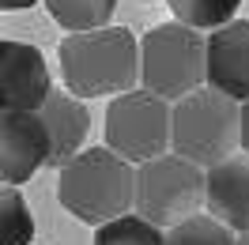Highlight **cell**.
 <instances>
[{"label":"cell","instance_id":"7c38bea8","mask_svg":"<svg viewBox=\"0 0 249 245\" xmlns=\"http://www.w3.org/2000/svg\"><path fill=\"white\" fill-rule=\"evenodd\" d=\"M49 16L57 27H64L68 34H87L109 27V16L117 8V0H46Z\"/></svg>","mask_w":249,"mask_h":245},{"label":"cell","instance_id":"2e32d148","mask_svg":"<svg viewBox=\"0 0 249 245\" xmlns=\"http://www.w3.org/2000/svg\"><path fill=\"white\" fill-rule=\"evenodd\" d=\"M234 234L215 215H189L166 230V245H234Z\"/></svg>","mask_w":249,"mask_h":245},{"label":"cell","instance_id":"52a82bcc","mask_svg":"<svg viewBox=\"0 0 249 245\" xmlns=\"http://www.w3.org/2000/svg\"><path fill=\"white\" fill-rule=\"evenodd\" d=\"M42 166H49V132L38 113L0 109V185L31 181Z\"/></svg>","mask_w":249,"mask_h":245},{"label":"cell","instance_id":"5bb4252c","mask_svg":"<svg viewBox=\"0 0 249 245\" xmlns=\"http://www.w3.org/2000/svg\"><path fill=\"white\" fill-rule=\"evenodd\" d=\"M94 245H166V234H162V227L147 223L143 215L128 211L113 223L94 227Z\"/></svg>","mask_w":249,"mask_h":245},{"label":"cell","instance_id":"7a4b0ae2","mask_svg":"<svg viewBox=\"0 0 249 245\" xmlns=\"http://www.w3.org/2000/svg\"><path fill=\"white\" fill-rule=\"evenodd\" d=\"M57 200L79 223H113L136 208V166L109 147H83L61 166Z\"/></svg>","mask_w":249,"mask_h":245},{"label":"cell","instance_id":"ac0fdd59","mask_svg":"<svg viewBox=\"0 0 249 245\" xmlns=\"http://www.w3.org/2000/svg\"><path fill=\"white\" fill-rule=\"evenodd\" d=\"M38 0H0V8L4 12H23V8H34Z\"/></svg>","mask_w":249,"mask_h":245},{"label":"cell","instance_id":"ba28073f","mask_svg":"<svg viewBox=\"0 0 249 245\" xmlns=\"http://www.w3.org/2000/svg\"><path fill=\"white\" fill-rule=\"evenodd\" d=\"M49 64L38 46L0 38V109L38 113L49 98Z\"/></svg>","mask_w":249,"mask_h":245},{"label":"cell","instance_id":"5b68a950","mask_svg":"<svg viewBox=\"0 0 249 245\" xmlns=\"http://www.w3.org/2000/svg\"><path fill=\"white\" fill-rule=\"evenodd\" d=\"M204 174L208 170L189 162L181 155H159L151 162L136 166V215L155 227H178L189 215L204 208Z\"/></svg>","mask_w":249,"mask_h":245},{"label":"cell","instance_id":"277c9868","mask_svg":"<svg viewBox=\"0 0 249 245\" xmlns=\"http://www.w3.org/2000/svg\"><path fill=\"white\" fill-rule=\"evenodd\" d=\"M208 83V38L185 23H159L140 38V87L166 102Z\"/></svg>","mask_w":249,"mask_h":245},{"label":"cell","instance_id":"9a60e30c","mask_svg":"<svg viewBox=\"0 0 249 245\" xmlns=\"http://www.w3.org/2000/svg\"><path fill=\"white\" fill-rule=\"evenodd\" d=\"M34 242V215L19 189L0 185V245H31Z\"/></svg>","mask_w":249,"mask_h":245},{"label":"cell","instance_id":"d6986e66","mask_svg":"<svg viewBox=\"0 0 249 245\" xmlns=\"http://www.w3.org/2000/svg\"><path fill=\"white\" fill-rule=\"evenodd\" d=\"M234 245H249V230H242V234L234 238Z\"/></svg>","mask_w":249,"mask_h":245},{"label":"cell","instance_id":"4fadbf2b","mask_svg":"<svg viewBox=\"0 0 249 245\" xmlns=\"http://www.w3.org/2000/svg\"><path fill=\"white\" fill-rule=\"evenodd\" d=\"M170 12L178 16V23H185L193 31H219L234 23L242 0H166Z\"/></svg>","mask_w":249,"mask_h":245},{"label":"cell","instance_id":"8fae6325","mask_svg":"<svg viewBox=\"0 0 249 245\" xmlns=\"http://www.w3.org/2000/svg\"><path fill=\"white\" fill-rule=\"evenodd\" d=\"M38 117L49 132V166L61 170L68 158L83 151V140L91 132V113L83 106V98H76L72 91H49Z\"/></svg>","mask_w":249,"mask_h":245},{"label":"cell","instance_id":"30bf717a","mask_svg":"<svg viewBox=\"0 0 249 245\" xmlns=\"http://www.w3.org/2000/svg\"><path fill=\"white\" fill-rule=\"evenodd\" d=\"M204 208L234 234L249 230V155H231L204 174Z\"/></svg>","mask_w":249,"mask_h":245},{"label":"cell","instance_id":"6da1fadb","mask_svg":"<svg viewBox=\"0 0 249 245\" xmlns=\"http://www.w3.org/2000/svg\"><path fill=\"white\" fill-rule=\"evenodd\" d=\"M64 91L76 98L136 91L140 83V42L128 27H102L87 34H68L61 42Z\"/></svg>","mask_w":249,"mask_h":245},{"label":"cell","instance_id":"8992f818","mask_svg":"<svg viewBox=\"0 0 249 245\" xmlns=\"http://www.w3.org/2000/svg\"><path fill=\"white\" fill-rule=\"evenodd\" d=\"M170 102L143 87L117 94L106 109V147L117 151L124 162L143 166L170 151Z\"/></svg>","mask_w":249,"mask_h":245},{"label":"cell","instance_id":"3957f363","mask_svg":"<svg viewBox=\"0 0 249 245\" xmlns=\"http://www.w3.org/2000/svg\"><path fill=\"white\" fill-rule=\"evenodd\" d=\"M242 147V102H234L215 87L185 94L174 102L170 117V151L196 162L215 166Z\"/></svg>","mask_w":249,"mask_h":245},{"label":"cell","instance_id":"e0dca14e","mask_svg":"<svg viewBox=\"0 0 249 245\" xmlns=\"http://www.w3.org/2000/svg\"><path fill=\"white\" fill-rule=\"evenodd\" d=\"M242 147L249 155V102H242Z\"/></svg>","mask_w":249,"mask_h":245},{"label":"cell","instance_id":"9c48e42d","mask_svg":"<svg viewBox=\"0 0 249 245\" xmlns=\"http://www.w3.org/2000/svg\"><path fill=\"white\" fill-rule=\"evenodd\" d=\"M208 87L234 102H249V19H234L208 34Z\"/></svg>","mask_w":249,"mask_h":245}]
</instances>
